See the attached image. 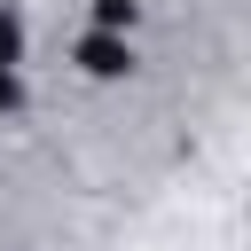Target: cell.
<instances>
[{
    "label": "cell",
    "mask_w": 251,
    "mask_h": 251,
    "mask_svg": "<svg viewBox=\"0 0 251 251\" xmlns=\"http://www.w3.org/2000/svg\"><path fill=\"white\" fill-rule=\"evenodd\" d=\"M94 31H133V0H94Z\"/></svg>",
    "instance_id": "3957f363"
},
{
    "label": "cell",
    "mask_w": 251,
    "mask_h": 251,
    "mask_svg": "<svg viewBox=\"0 0 251 251\" xmlns=\"http://www.w3.org/2000/svg\"><path fill=\"white\" fill-rule=\"evenodd\" d=\"M78 71H86V78H126V71H133L126 31H86V39H78Z\"/></svg>",
    "instance_id": "6da1fadb"
},
{
    "label": "cell",
    "mask_w": 251,
    "mask_h": 251,
    "mask_svg": "<svg viewBox=\"0 0 251 251\" xmlns=\"http://www.w3.org/2000/svg\"><path fill=\"white\" fill-rule=\"evenodd\" d=\"M16 63H24V8L0 0V71H16Z\"/></svg>",
    "instance_id": "7a4b0ae2"
},
{
    "label": "cell",
    "mask_w": 251,
    "mask_h": 251,
    "mask_svg": "<svg viewBox=\"0 0 251 251\" xmlns=\"http://www.w3.org/2000/svg\"><path fill=\"white\" fill-rule=\"evenodd\" d=\"M24 102V86H16V71H0V110H16Z\"/></svg>",
    "instance_id": "277c9868"
}]
</instances>
